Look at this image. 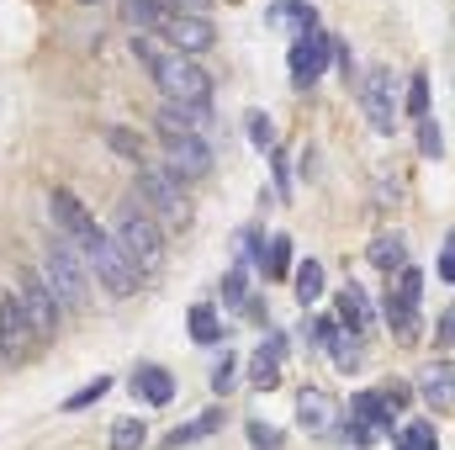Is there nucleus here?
I'll use <instances>...</instances> for the list:
<instances>
[{
	"instance_id": "nucleus-1",
	"label": "nucleus",
	"mask_w": 455,
	"mask_h": 450,
	"mask_svg": "<svg viewBox=\"0 0 455 450\" xmlns=\"http://www.w3.org/2000/svg\"><path fill=\"white\" fill-rule=\"evenodd\" d=\"M132 53L148 64V75H154V85L164 91V101H175V107H207V101H212V75H207L196 59H180V53L159 48V43L143 37V32H132Z\"/></svg>"
},
{
	"instance_id": "nucleus-2",
	"label": "nucleus",
	"mask_w": 455,
	"mask_h": 450,
	"mask_svg": "<svg viewBox=\"0 0 455 450\" xmlns=\"http://www.w3.org/2000/svg\"><path fill=\"white\" fill-rule=\"evenodd\" d=\"M107 233L116 238V249L127 254V265L138 270V281H143V276H154V270H164V260H170V249H164V228L154 223L143 207H132V202H127V207L112 218Z\"/></svg>"
},
{
	"instance_id": "nucleus-3",
	"label": "nucleus",
	"mask_w": 455,
	"mask_h": 450,
	"mask_svg": "<svg viewBox=\"0 0 455 450\" xmlns=\"http://www.w3.org/2000/svg\"><path fill=\"white\" fill-rule=\"evenodd\" d=\"M43 286H48L53 302L69 308V313H85V308H91V270H85V260L75 254V244H64V238L48 244V254H43Z\"/></svg>"
},
{
	"instance_id": "nucleus-4",
	"label": "nucleus",
	"mask_w": 455,
	"mask_h": 450,
	"mask_svg": "<svg viewBox=\"0 0 455 450\" xmlns=\"http://www.w3.org/2000/svg\"><path fill=\"white\" fill-rule=\"evenodd\" d=\"M138 207L154 218V223L186 228L191 223V202H186V186L164 170V165H138Z\"/></svg>"
},
{
	"instance_id": "nucleus-5",
	"label": "nucleus",
	"mask_w": 455,
	"mask_h": 450,
	"mask_svg": "<svg viewBox=\"0 0 455 450\" xmlns=\"http://www.w3.org/2000/svg\"><path fill=\"white\" fill-rule=\"evenodd\" d=\"M80 254L91 260V270L101 276V286H107L112 297H132V292H138V270L127 265V254L116 249V238L107 233V228H96V233L80 244Z\"/></svg>"
},
{
	"instance_id": "nucleus-6",
	"label": "nucleus",
	"mask_w": 455,
	"mask_h": 450,
	"mask_svg": "<svg viewBox=\"0 0 455 450\" xmlns=\"http://www.w3.org/2000/svg\"><path fill=\"white\" fill-rule=\"evenodd\" d=\"M16 281H21L16 302H21L27 324H32V339H37V344H48V339L59 334V302H53V292L43 286V276H37V270H21Z\"/></svg>"
},
{
	"instance_id": "nucleus-7",
	"label": "nucleus",
	"mask_w": 455,
	"mask_h": 450,
	"mask_svg": "<svg viewBox=\"0 0 455 450\" xmlns=\"http://www.w3.org/2000/svg\"><path fill=\"white\" fill-rule=\"evenodd\" d=\"M297 424H302L313 440H334L344 430L339 398H334L329 387H302V392H297Z\"/></svg>"
},
{
	"instance_id": "nucleus-8",
	"label": "nucleus",
	"mask_w": 455,
	"mask_h": 450,
	"mask_svg": "<svg viewBox=\"0 0 455 450\" xmlns=\"http://www.w3.org/2000/svg\"><path fill=\"white\" fill-rule=\"evenodd\" d=\"M32 355H37L32 324H27V313H21V302L5 292V297H0V360H5V366H27Z\"/></svg>"
},
{
	"instance_id": "nucleus-9",
	"label": "nucleus",
	"mask_w": 455,
	"mask_h": 450,
	"mask_svg": "<svg viewBox=\"0 0 455 450\" xmlns=\"http://www.w3.org/2000/svg\"><path fill=\"white\" fill-rule=\"evenodd\" d=\"M360 107H365L371 127H376L381 138L397 127V85H392V69H371V75L360 80Z\"/></svg>"
},
{
	"instance_id": "nucleus-10",
	"label": "nucleus",
	"mask_w": 455,
	"mask_h": 450,
	"mask_svg": "<svg viewBox=\"0 0 455 450\" xmlns=\"http://www.w3.org/2000/svg\"><path fill=\"white\" fill-rule=\"evenodd\" d=\"M329 43H334V37H329L323 27H307V32L291 43V85H297V91H307V85L329 69Z\"/></svg>"
},
{
	"instance_id": "nucleus-11",
	"label": "nucleus",
	"mask_w": 455,
	"mask_h": 450,
	"mask_svg": "<svg viewBox=\"0 0 455 450\" xmlns=\"http://www.w3.org/2000/svg\"><path fill=\"white\" fill-rule=\"evenodd\" d=\"M164 43H170V53L186 59V53H207L218 43V32H212V21L202 11H180V16L164 21Z\"/></svg>"
},
{
	"instance_id": "nucleus-12",
	"label": "nucleus",
	"mask_w": 455,
	"mask_h": 450,
	"mask_svg": "<svg viewBox=\"0 0 455 450\" xmlns=\"http://www.w3.org/2000/svg\"><path fill=\"white\" fill-rule=\"evenodd\" d=\"M48 213H53V223L64 228V244H75V249H80V244H85V238L101 228L96 218H91V213H85V202H80L75 191H64V186L48 197Z\"/></svg>"
},
{
	"instance_id": "nucleus-13",
	"label": "nucleus",
	"mask_w": 455,
	"mask_h": 450,
	"mask_svg": "<svg viewBox=\"0 0 455 450\" xmlns=\"http://www.w3.org/2000/svg\"><path fill=\"white\" fill-rule=\"evenodd\" d=\"M164 170H170L175 181H202V175H212V143H207V138H175Z\"/></svg>"
},
{
	"instance_id": "nucleus-14",
	"label": "nucleus",
	"mask_w": 455,
	"mask_h": 450,
	"mask_svg": "<svg viewBox=\"0 0 455 450\" xmlns=\"http://www.w3.org/2000/svg\"><path fill=\"white\" fill-rule=\"evenodd\" d=\"M207 122H212L207 107H175V101H164V107L154 112V127H159L164 143H175V138H196Z\"/></svg>"
},
{
	"instance_id": "nucleus-15",
	"label": "nucleus",
	"mask_w": 455,
	"mask_h": 450,
	"mask_svg": "<svg viewBox=\"0 0 455 450\" xmlns=\"http://www.w3.org/2000/svg\"><path fill=\"white\" fill-rule=\"evenodd\" d=\"M419 392H424V403H429L435 414H451L455 408V366L451 360L424 366V371H419Z\"/></svg>"
},
{
	"instance_id": "nucleus-16",
	"label": "nucleus",
	"mask_w": 455,
	"mask_h": 450,
	"mask_svg": "<svg viewBox=\"0 0 455 450\" xmlns=\"http://www.w3.org/2000/svg\"><path fill=\"white\" fill-rule=\"evenodd\" d=\"M281 355H286V334H270L249 355V387H259V392L281 387Z\"/></svg>"
},
{
	"instance_id": "nucleus-17",
	"label": "nucleus",
	"mask_w": 455,
	"mask_h": 450,
	"mask_svg": "<svg viewBox=\"0 0 455 450\" xmlns=\"http://www.w3.org/2000/svg\"><path fill=\"white\" fill-rule=\"evenodd\" d=\"M334 324H344V334H355V339H365L371 329H376V313H371V302H365V292L349 281L339 292V318Z\"/></svg>"
},
{
	"instance_id": "nucleus-18",
	"label": "nucleus",
	"mask_w": 455,
	"mask_h": 450,
	"mask_svg": "<svg viewBox=\"0 0 455 450\" xmlns=\"http://www.w3.org/2000/svg\"><path fill=\"white\" fill-rule=\"evenodd\" d=\"M122 16L148 37V32H164V21H170V16H180V5H175V0H127V5H122Z\"/></svg>"
},
{
	"instance_id": "nucleus-19",
	"label": "nucleus",
	"mask_w": 455,
	"mask_h": 450,
	"mask_svg": "<svg viewBox=\"0 0 455 450\" xmlns=\"http://www.w3.org/2000/svg\"><path fill=\"white\" fill-rule=\"evenodd\" d=\"M132 392H138L143 403L164 408V403L175 398V376H170L164 366H138V371H132Z\"/></svg>"
},
{
	"instance_id": "nucleus-20",
	"label": "nucleus",
	"mask_w": 455,
	"mask_h": 450,
	"mask_svg": "<svg viewBox=\"0 0 455 450\" xmlns=\"http://www.w3.org/2000/svg\"><path fill=\"white\" fill-rule=\"evenodd\" d=\"M381 313H387V329H392L397 344H413V339H419V308H413V302H403L397 292H387V308H381Z\"/></svg>"
},
{
	"instance_id": "nucleus-21",
	"label": "nucleus",
	"mask_w": 455,
	"mask_h": 450,
	"mask_svg": "<svg viewBox=\"0 0 455 450\" xmlns=\"http://www.w3.org/2000/svg\"><path fill=\"white\" fill-rule=\"evenodd\" d=\"M371 265L387 270V276L403 270V265H408V238H403V233H376V238H371Z\"/></svg>"
},
{
	"instance_id": "nucleus-22",
	"label": "nucleus",
	"mask_w": 455,
	"mask_h": 450,
	"mask_svg": "<svg viewBox=\"0 0 455 450\" xmlns=\"http://www.w3.org/2000/svg\"><path fill=\"white\" fill-rule=\"evenodd\" d=\"M212 430H223V408H207V414H196L191 424L170 430V435H164V450H180V446H191V440H207Z\"/></svg>"
},
{
	"instance_id": "nucleus-23",
	"label": "nucleus",
	"mask_w": 455,
	"mask_h": 450,
	"mask_svg": "<svg viewBox=\"0 0 455 450\" xmlns=\"http://www.w3.org/2000/svg\"><path fill=\"white\" fill-rule=\"evenodd\" d=\"M291 281H297V302H302V308L323 297V265H318V260H302V265L291 270Z\"/></svg>"
},
{
	"instance_id": "nucleus-24",
	"label": "nucleus",
	"mask_w": 455,
	"mask_h": 450,
	"mask_svg": "<svg viewBox=\"0 0 455 450\" xmlns=\"http://www.w3.org/2000/svg\"><path fill=\"white\" fill-rule=\"evenodd\" d=\"M191 339H196V344H218V339H223V318H218L212 302H196V308H191Z\"/></svg>"
},
{
	"instance_id": "nucleus-25",
	"label": "nucleus",
	"mask_w": 455,
	"mask_h": 450,
	"mask_svg": "<svg viewBox=\"0 0 455 450\" xmlns=\"http://www.w3.org/2000/svg\"><path fill=\"white\" fill-rule=\"evenodd\" d=\"M259 265H265V276H275V281H281V276L291 270V238H286V233H275V238L259 249Z\"/></svg>"
},
{
	"instance_id": "nucleus-26",
	"label": "nucleus",
	"mask_w": 455,
	"mask_h": 450,
	"mask_svg": "<svg viewBox=\"0 0 455 450\" xmlns=\"http://www.w3.org/2000/svg\"><path fill=\"white\" fill-rule=\"evenodd\" d=\"M397 450H440V440H435V424H429V419L403 424V430H397Z\"/></svg>"
},
{
	"instance_id": "nucleus-27",
	"label": "nucleus",
	"mask_w": 455,
	"mask_h": 450,
	"mask_svg": "<svg viewBox=\"0 0 455 450\" xmlns=\"http://www.w3.org/2000/svg\"><path fill=\"white\" fill-rule=\"evenodd\" d=\"M329 355H334V366H339V371H355L365 350H360V339H355V334H344V329H334V339H329Z\"/></svg>"
},
{
	"instance_id": "nucleus-28",
	"label": "nucleus",
	"mask_w": 455,
	"mask_h": 450,
	"mask_svg": "<svg viewBox=\"0 0 455 450\" xmlns=\"http://www.w3.org/2000/svg\"><path fill=\"white\" fill-rule=\"evenodd\" d=\"M143 440H148L143 419H116L112 424V450H143Z\"/></svg>"
},
{
	"instance_id": "nucleus-29",
	"label": "nucleus",
	"mask_w": 455,
	"mask_h": 450,
	"mask_svg": "<svg viewBox=\"0 0 455 450\" xmlns=\"http://www.w3.org/2000/svg\"><path fill=\"white\" fill-rule=\"evenodd\" d=\"M270 21H302V32L318 27V16H313L307 0H275V5H270Z\"/></svg>"
},
{
	"instance_id": "nucleus-30",
	"label": "nucleus",
	"mask_w": 455,
	"mask_h": 450,
	"mask_svg": "<svg viewBox=\"0 0 455 450\" xmlns=\"http://www.w3.org/2000/svg\"><path fill=\"white\" fill-rule=\"evenodd\" d=\"M408 117H413V122L429 117V75H413V80H408Z\"/></svg>"
},
{
	"instance_id": "nucleus-31",
	"label": "nucleus",
	"mask_w": 455,
	"mask_h": 450,
	"mask_svg": "<svg viewBox=\"0 0 455 450\" xmlns=\"http://www.w3.org/2000/svg\"><path fill=\"white\" fill-rule=\"evenodd\" d=\"M419 149H424V159H445V138H440V122L435 117L419 122Z\"/></svg>"
},
{
	"instance_id": "nucleus-32",
	"label": "nucleus",
	"mask_w": 455,
	"mask_h": 450,
	"mask_svg": "<svg viewBox=\"0 0 455 450\" xmlns=\"http://www.w3.org/2000/svg\"><path fill=\"white\" fill-rule=\"evenodd\" d=\"M392 292H397L403 302H413V308H419V297H424V270L403 265V270H397V286H392Z\"/></svg>"
},
{
	"instance_id": "nucleus-33",
	"label": "nucleus",
	"mask_w": 455,
	"mask_h": 450,
	"mask_svg": "<svg viewBox=\"0 0 455 450\" xmlns=\"http://www.w3.org/2000/svg\"><path fill=\"white\" fill-rule=\"evenodd\" d=\"M107 392H112V382H107V376H96L91 387H80V392L64 403V414H75V408H91V403H96V398H107Z\"/></svg>"
},
{
	"instance_id": "nucleus-34",
	"label": "nucleus",
	"mask_w": 455,
	"mask_h": 450,
	"mask_svg": "<svg viewBox=\"0 0 455 450\" xmlns=\"http://www.w3.org/2000/svg\"><path fill=\"white\" fill-rule=\"evenodd\" d=\"M249 143L254 149H275V127H270L265 112H249Z\"/></svg>"
},
{
	"instance_id": "nucleus-35",
	"label": "nucleus",
	"mask_w": 455,
	"mask_h": 450,
	"mask_svg": "<svg viewBox=\"0 0 455 450\" xmlns=\"http://www.w3.org/2000/svg\"><path fill=\"white\" fill-rule=\"evenodd\" d=\"M249 446L254 450H281L286 446V435H281L275 424H249Z\"/></svg>"
},
{
	"instance_id": "nucleus-36",
	"label": "nucleus",
	"mask_w": 455,
	"mask_h": 450,
	"mask_svg": "<svg viewBox=\"0 0 455 450\" xmlns=\"http://www.w3.org/2000/svg\"><path fill=\"white\" fill-rule=\"evenodd\" d=\"M233 382H238V360L223 355V360L212 366V392H223V398H228V387H233Z\"/></svg>"
},
{
	"instance_id": "nucleus-37",
	"label": "nucleus",
	"mask_w": 455,
	"mask_h": 450,
	"mask_svg": "<svg viewBox=\"0 0 455 450\" xmlns=\"http://www.w3.org/2000/svg\"><path fill=\"white\" fill-rule=\"evenodd\" d=\"M107 143H112L116 154H127V159H143V149H138V138H132V133H122V127H107Z\"/></svg>"
},
{
	"instance_id": "nucleus-38",
	"label": "nucleus",
	"mask_w": 455,
	"mask_h": 450,
	"mask_svg": "<svg viewBox=\"0 0 455 450\" xmlns=\"http://www.w3.org/2000/svg\"><path fill=\"white\" fill-rule=\"evenodd\" d=\"M334 329H339L334 318H313V324H307V339H313V344H329V339H334Z\"/></svg>"
},
{
	"instance_id": "nucleus-39",
	"label": "nucleus",
	"mask_w": 455,
	"mask_h": 450,
	"mask_svg": "<svg viewBox=\"0 0 455 450\" xmlns=\"http://www.w3.org/2000/svg\"><path fill=\"white\" fill-rule=\"evenodd\" d=\"M440 281H455V249L451 244L440 249Z\"/></svg>"
},
{
	"instance_id": "nucleus-40",
	"label": "nucleus",
	"mask_w": 455,
	"mask_h": 450,
	"mask_svg": "<svg viewBox=\"0 0 455 450\" xmlns=\"http://www.w3.org/2000/svg\"><path fill=\"white\" fill-rule=\"evenodd\" d=\"M451 324H455L451 313H440V329H435V339H440V350H451Z\"/></svg>"
},
{
	"instance_id": "nucleus-41",
	"label": "nucleus",
	"mask_w": 455,
	"mask_h": 450,
	"mask_svg": "<svg viewBox=\"0 0 455 450\" xmlns=\"http://www.w3.org/2000/svg\"><path fill=\"white\" fill-rule=\"evenodd\" d=\"M175 5H180V0H175ZM186 5H207V0H186Z\"/></svg>"
},
{
	"instance_id": "nucleus-42",
	"label": "nucleus",
	"mask_w": 455,
	"mask_h": 450,
	"mask_svg": "<svg viewBox=\"0 0 455 450\" xmlns=\"http://www.w3.org/2000/svg\"><path fill=\"white\" fill-rule=\"evenodd\" d=\"M85 5H91V0H85Z\"/></svg>"
}]
</instances>
